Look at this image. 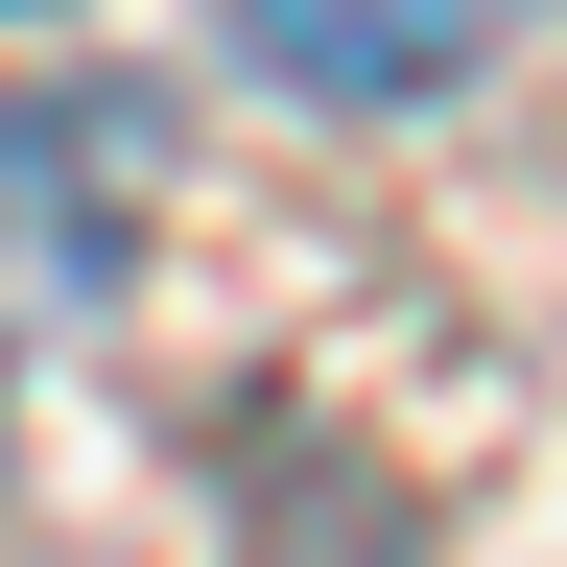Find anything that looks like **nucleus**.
I'll return each mask as SVG.
<instances>
[{
	"label": "nucleus",
	"instance_id": "1",
	"mask_svg": "<svg viewBox=\"0 0 567 567\" xmlns=\"http://www.w3.org/2000/svg\"><path fill=\"white\" fill-rule=\"evenodd\" d=\"M237 48H260L308 118H425L450 71L520 48V0H237Z\"/></svg>",
	"mask_w": 567,
	"mask_h": 567
}]
</instances>
